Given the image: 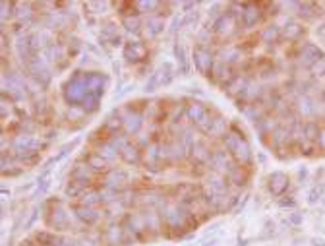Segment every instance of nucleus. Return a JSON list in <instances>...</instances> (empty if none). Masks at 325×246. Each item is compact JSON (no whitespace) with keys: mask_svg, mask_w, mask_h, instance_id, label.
Masks as SVG:
<instances>
[{"mask_svg":"<svg viewBox=\"0 0 325 246\" xmlns=\"http://www.w3.org/2000/svg\"><path fill=\"white\" fill-rule=\"evenodd\" d=\"M161 217H163V223L168 229H182L190 221L188 211L182 206H178V203H165L161 208Z\"/></svg>","mask_w":325,"mask_h":246,"instance_id":"obj_1","label":"nucleus"},{"mask_svg":"<svg viewBox=\"0 0 325 246\" xmlns=\"http://www.w3.org/2000/svg\"><path fill=\"white\" fill-rule=\"evenodd\" d=\"M88 74H79L68 81V86L64 89V99L70 103V105H81L83 99L88 97Z\"/></svg>","mask_w":325,"mask_h":246,"instance_id":"obj_2","label":"nucleus"},{"mask_svg":"<svg viewBox=\"0 0 325 246\" xmlns=\"http://www.w3.org/2000/svg\"><path fill=\"white\" fill-rule=\"evenodd\" d=\"M193 66H196V70L200 72V74L211 78L213 68H215V58H213V53L205 45H198L193 49Z\"/></svg>","mask_w":325,"mask_h":246,"instance_id":"obj_3","label":"nucleus"},{"mask_svg":"<svg viewBox=\"0 0 325 246\" xmlns=\"http://www.w3.org/2000/svg\"><path fill=\"white\" fill-rule=\"evenodd\" d=\"M124 120V132L128 134H138L141 130V124H143V116L138 111H134L132 107H126L122 113Z\"/></svg>","mask_w":325,"mask_h":246,"instance_id":"obj_4","label":"nucleus"},{"mask_svg":"<svg viewBox=\"0 0 325 246\" xmlns=\"http://www.w3.org/2000/svg\"><path fill=\"white\" fill-rule=\"evenodd\" d=\"M124 58L128 62H140L145 58L147 54V47L141 43V41H128L124 45Z\"/></svg>","mask_w":325,"mask_h":246,"instance_id":"obj_5","label":"nucleus"},{"mask_svg":"<svg viewBox=\"0 0 325 246\" xmlns=\"http://www.w3.org/2000/svg\"><path fill=\"white\" fill-rule=\"evenodd\" d=\"M27 68L31 72V76L37 79V84L39 86H49V81H51V72L47 70V66H45V62L41 58H33V60L27 64Z\"/></svg>","mask_w":325,"mask_h":246,"instance_id":"obj_6","label":"nucleus"},{"mask_svg":"<svg viewBox=\"0 0 325 246\" xmlns=\"http://www.w3.org/2000/svg\"><path fill=\"white\" fill-rule=\"evenodd\" d=\"M126 182H128V175H126V171H122V169H111L105 175V186L115 188L118 192H122Z\"/></svg>","mask_w":325,"mask_h":246,"instance_id":"obj_7","label":"nucleus"},{"mask_svg":"<svg viewBox=\"0 0 325 246\" xmlns=\"http://www.w3.org/2000/svg\"><path fill=\"white\" fill-rule=\"evenodd\" d=\"M97 173L93 171V169L89 167V163L85 161V163H78L76 167L72 169V180H76V182H79V184H89L91 182V178L95 176Z\"/></svg>","mask_w":325,"mask_h":246,"instance_id":"obj_8","label":"nucleus"},{"mask_svg":"<svg viewBox=\"0 0 325 246\" xmlns=\"http://www.w3.org/2000/svg\"><path fill=\"white\" fill-rule=\"evenodd\" d=\"M209 165L215 169V171H223V173H229L230 169L234 167V165L230 163V155L227 150L213 151V157H211Z\"/></svg>","mask_w":325,"mask_h":246,"instance_id":"obj_9","label":"nucleus"},{"mask_svg":"<svg viewBox=\"0 0 325 246\" xmlns=\"http://www.w3.org/2000/svg\"><path fill=\"white\" fill-rule=\"evenodd\" d=\"M227 188H229L227 178L223 175H219V173H213V175L207 178V184H205V190L215 194V196H225V194H227Z\"/></svg>","mask_w":325,"mask_h":246,"instance_id":"obj_10","label":"nucleus"},{"mask_svg":"<svg viewBox=\"0 0 325 246\" xmlns=\"http://www.w3.org/2000/svg\"><path fill=\"white\" fill-rule=\"evenodd\" d=\"M234 26H236V18L232 16V14H223V16H219V18L215 19V33L221 37H227L234 29Z\"/></svg>","mask_w":325,"mask_h":246,"instance_id":"obj_11","label":"nucleus"},{"mask_svg":"<svg viewBox=\"0 0 325 246\" xmlns=\"http://www.w3.org/2000/svg\"><path fill=\"white\" fill-rule=\"evenodd\" d=\"M74 211H76V217L88 225H95L97 221L101 219V211H97L95 208H88V206H74Z\"/></svg>","mask_w":325,"mask_h":246,"instance_id":"obj_12","label":"nucleus"},{"mask_svg":"<svg viewBox=\"0 0 325 246\" xmlns=\"http://www.w3.org/2000/svg\"><path fill=\"white\" fill-rule=\"evenodd\" d=\"M49 225L54 227L56 231H64V229L68 227V213L62 210L60 203H56V208L51 211V215H49Z\"/></svg>","mask_w":325,"mask_h":246,"instance_id":"obj_13","label":"nucleus"},{"mask_svg":"<svg viewBox=\"0 0 325 246\" xmlns=\"http://www.w3.org/2000/svg\"><path fill=\"white\" fill-rule=\"evenodd\" d=\"M211 76L217 79V84H221L223 88H227L230 81L234 79L230 66L225 68V64H223V62H215V68H213V74H211Z\"/></svg>","mask_w":325,"mask_h":246,"instance_id":"obj_14","label":"nucleus"},{"mask_svg":"<svg viewBox=\"0 0 325 246\" xmlns=\"http://www.w3.org/2000/svg\"><path fill=\"white\" fill-rule=\"evenodd\" d=\"M105 240H106V244H111V246L122 244V242H124V229H122V225H118V223L109 225V229L105 231Z\"/></svg>","mask_w":325,"mask_h":246,"instance_id":"obj_15","label":"nucleus"},{"mask_svg":"<svg viewBox=\"0 0 325 246\" xmlns=\"http://www.w3.org/2000/svg\"><path fill=\"white\" fill-rule=\"evenodd\" d=\"M207 113H209V109L203 105V103H200V101H193V103H190V105L186 107V116H188L193 124L200 122Z\"/></svg>","mask_w":325,"mask_h":246,"instance_id":"obj_16","label":"nucleus"},{"mask_svg":"<svg viewBox=\"0 0 325 246\" xmlns=\"http://www.w3.org/2000/svg\"><path fill=\"white\" fill-rule=\"evenodd\" d=\"M219 62H223V64H232V62H238L240 58H242V53H240V49L238 47H234V45H229V47H223L219 51Z\"/></svg>","mask_w":325,"mask_h":246,"instance_id":"obj_17","label":"nucleus"},{"mask_svg":"<svg viewBox=\"0 0 325 246\" xmlns=\"http://www.w3.org/2000/svg\"><path fill=\"white\" fill-rule=\"evenodd\" d=\"M248 86H250V81H248L246 78H242V76H234V79H232L229 86L225 88V93L230 95V97H240L244 91H246Z\"/></svg>","mask_w":325,"mask_h":246,"instance_id":"obj_18","label":"nucleus"},{"mask_svg":"<svg viewBox=\"0 0 325 246\" xmlns=\"http://www.w3.org/2000/svg\"><path fill=\"white\" fill-rule=\"evenodd\" d=\"M165 29V19L161 16H149L145 22V35L147 37H157L159 33H163Z\"/></svg>","mask_w":325,"mask_h":246,"instance_id":"obj_19","label":"nucleus"},{"mask_svg":"<svg viewBox=\"0 0 325 246\" xmlns=\"http://www.w3.org/2000/svg\"><path fill=\"white\" fill-rule=\"evenodd\" d=\"M37 148V141L33 136H29V134H26V136H18L16 140H14V150L19 153H26V151H33Z\"/></svg>","mask_w":325,"mask_h":246,"instance_id":"obj_20","label":"nucleus"},{"mask_svg":"<svg viewBox=\"0 0 325 246\" xmlns=\"http://www.w3.org/2000/svg\"><path fill=\"white\" fill-rule=\"evenodd\" d=\"M211 157H213V153L209 151V148L205 146V144H196V146H192V159L196 161V163H209Z\"/></svg>","mask_w":325,"mask_h":246,"instance_id":"obj_21","label":"nucleus"},{"mask_svg":"<svg viewBox=\"0 0 325 246\" xmlns=\"http://www.w3.org/2000/svg\"><path fill=\"white\" fill-rule=\"evenodd\" d=\"M234 159H236L238 165H248L250 161H252V150H250V146H248L246 140H240L238 144V148L234 150Z\"/></svg>","mask_w":325,"mask_h":246,"instance_id":"obj_22","label":"nucleus"},{"mask_svg":"<svg viewBox=\"0 0 325 246\" xmlns=\"http://www.w3.org/2000/svg\"><path fill=\"white\" fill-rule=\"evenodd\" d=\"M227 178H229V182H232V184L242 186V184H246L248 175H246V171H244L242 165H234V167L227 173Z\"/></svg>","mask_w":325,"mask_h":246,"instance_id":"obj_23","label":"nucleus"},{"mask_svg":"<svg viewBox=\"0 0 325 246\" xmlns=\"http://www.w3.org/2000/svg\"><path fill=\"white\" fill-rule=\"evenodd\" d=\"M120 155H122L124 163H128V165H140L141 163V151L138 146H132V144H130Z\"/></svg>","mask_w":325,"mask_h":246,"instance_id":"obj_24","label":"nucleus"},{"mask_svg":"<svg viewBox=\"0 0 325 246\" xmlns=\"http://www.w3.org/2000/svg\"><path fill=\"white\" fill-rule=\"evenodd\" d=\"M79 203L81 206H88V208H97L99 203H103V198H101V192L97 190H88L79 196Z\"/></svg>","mask_w":325,"mask_h":246,"instance_id":"obj_25","label":"nucleus"},{"mask_svg":"<svg viewBox=\"0 0 325 246\" xmlns=\"http://www.w3.org/2000/svg\"><path fill=\"white\" fill-rule=\"evenodd\" d=\"M88 163L95 173H105L106 175V173L111 171V169H109V163H106L99 153H91V155H88Z\"/></svg>","mask_w":325,"mask_h":246,"instance_id":"obj_26","label":"nucleus"},{"mask_svg":"<svg viewBox=\"0 0 325 246\" xmlns=\"http://www.w3.org/2000/svg\"><path fill=\"white\" fill-rule=\"evenodd\" d=\"M97 153H99L101 157L105 159V161L109 163V165H113V163H115L116 159H118V151H116L115 148H113V146L109 144V141H105V144H101V146H99V150H97Z\"/></svg>","mask_w":325,"mask_h":246,"instance_id":"obj_27","label":"nucleus"},{"mask_svg":"<svg viewBox=\"0 0 325 246\" xmlns=\"http://www.w3.org/2000/svg\"><path fill=\"white\" fill-rule=\"evenodd\" d=\"M170 150H172V159H175V163L184 161V159L188 157V146L182 144L180 140L172 141V144H170Z\"/></svg>","mask_w":325,"mask_h":246,"instance_id":"obj_28","label":"nucleus"},{"mask_svg":"<svg viewBox=\"0 0 325 246\" xmlns=\"http://www.w3.org/2000/svg\"><path fill=\"white\" fill-rule=\"evenodd\" d=\"M269 184H273L275 182V186H271V192L273 194H281L283 190H285V186H287V176L283 175V173H275V175L269 176Z\"/></svg>","mask_w":325,"mask_h":246,"instance_id":"obj_29","label":"nucleus"},{"mask_svg":"<svg viewBox=\"0 0 325 246\" xmlns=\"http://www.w3.org/2000/svg\"><path fill=\"white\" fill-rule=\"evenodd\" d=\"M240 136L234 132H227L225 136H223V144H225V148H227V151L229 153H234V150L238 148V144H240Z\"/></svg>","mask_w":325,"mask_h":246,"instance_id":"obj_30","label":"nucleus"},{"mask_svg":"<svg viewBox=\"0 0 325 246\" xmlns=\"http://www.w3.org/2000/svg\"><path fill=\"white\" fill-rule=\"evenodd\" d=\"M159 159V146L155 144H149L145 148V163H147V169H155V161Z\"/></svg>","mask_w":325,"mask_h":246,"instance_id":"obj_31","label":"nucleus"},{"mask_svg":"<svg viewBox=\"0 0 325 246\" xmlns=\"http://www.w3.org/2000/svg\"><path fill=\"white\" fill-rule=\"evenodd\" d=\"M227 120L223 118V116H217L215 118V124H213V128H211L209 136H225L227 134Z\"/></svg>","mask_w":325,"mask_h":246,"instance_id":"obj_32","label":"nucleus"},{"mask_svg":"<svg viewBox=\"0 0 325 246\" xmlns=\"http://www.w3.org/2000/svg\"><path fill=\"white\" fill-rule=\"evenodd\" d=\"M213 124H215V118H213V114H211V111H209V113L205 114V116H203L202 120L196 124V126H198V130H200V132L209 134L211 128H213Z\"/></svg>","mask_w":325,"mask_h":246,"instance_id":"obj_33","label":"nucleus"},{"mask_svg":"<svg viewBox=\"0 0 325 246\" xmlns=\"http://www.w3.org/2000/svg\"><path fill=\"white\" fill-rule=\"evenodd\" d=\"M262 95V88L257 84H250L246 88V91L240 95V99H246V101H255L257 97Z\"/></svg>","mask_w":325,"mask_h":246,"instance_id":"obj_34","label":"nucleus"},{"mask_svg":"<svg viewBox=\"0 0 325 246\" xmlns=\"http://www.w3.org/2000/svg\"><path fill=\"white\" fill-rule=\"evenodd\" d=\"M118 202L122 203L124 208H130V206H134L136 202H140V200L136 198V192H134V190H122V192H120V198H118Z\"/></svg>","mask_w":325,"mask_h":246,"instance_id":"obj_35","label":"nucleus"},{"mask_svg":"<svg viewBox=\"0 0 325 246\" xmlns=\"http://www.w3.org/2000/svg\"><path fill=\"white\" fill-rule=\"evenodd\" d=\"M175 54H176V60H178V64H180V68H182V74H188L190 66H188V60H186L184 49H182L180 45H176V47H175Z\"/></svg>","mask_w":325,"mask_h":246,"instance_id":"obj_36","label":"nucleus"},{"mask_svg":"<svg viewBox=\"0 0 325 246\" xmlns=\"http://www.w3.org/2000/svg\"><path fill=\"white\" fill-rule=\"evenodd\" d=\"M122 26L128 29V31H140L141 27V19L138 16H126L122 18Z\"/></svg>","mask_w":325,"mask_h":246,"instance_id":"obj_37","label":"nucleus"},{"mask_svg":"<svg viewBox=\"0 0 325 246\" xmlns=\"http://www.w3.org/2000/svg\"><path fill=\"white\" fill-rule=\"evenodd\" d=\"M115 37H118V27H116L115 24H106V26L103 27V31H101V39H103V41H113Z\"/></svg>","mask_w":325,"mask_h":246,"instance_id":"obj_38","label":"nucleus"},{"mask_svg":"<svg viewBox=\"0 0 325 246\" xmlns=\"http://www.w3.org/2000/svg\"><path fill=\"white\" fill-rule=\"evenodd\" d=\"M99 101H101V97H99V95L88 93V97L83 99V103H81V107H83L85 111H95L97 107H99Z\"/></svg>","mask_w":325,"mask_h":246,"instance_id":"obj_39","label":"nucleus"},{"mask_svg":"<svg viewBox=\"0 0 325 246\" xmlns=\"http://www.w3.org/2000/svg\"><path fill=\"white\" fill-rule=\"evenodd\" d=\"M277 37H279V27L277 26H269L262 31V39H264L265 43H271V41H275Z\"/></svg>","mask_w":325,"mask_h":246,"instance_id":"obj_40","label":"nucleus"},{"mask_svg":"<svg viewBox=\"0 0 325 246\" xmlns=\"http://www.w3.org/2000/svg\"><path fill=\"white\" fill-rule=\"evenodd\" d=\"M161 72H155V74H151V78L147 79V84H145V91H155L157 86H161Z\"/></svg>","mask_w":325,"mask_h":246,"instance_id":"obj_41","label":"nucleus"},{"mask_svg":"<svg viewBox=\"0 0 325 246\" xmlns=\"http://www.w3.org/2000/svg\"><path fill=\"white\" fill-rule=\"evenodd\" d=\"M136 6H140V8H143L145 10V12H147V10H155L159 6V2H136Z\"/></svg>","mask_w":325,"mask_h":246,"instance_id":"obj_42","label":"nucleus"},{"mask_svg":"<svg viewBox=\"0 0 325 246\" xmlns=\"http://www.w3.org/2000/svg\"><path fill=\"white\" fill-rule=\"evenodd\" d=\"M56 246H76V244H74L72 240H64V238H58V240H56Z\"/></svg>","mask_w":325,"mask_h":246,"instance_id":"obj_43","label":"nucleus"},{"mask_svg":"<svg viewBox=\"0 0 325 246\" xmlns=\"http://www.w3.org/2000/svg\"><path fill=\"white\" fill-rule=\"evenodd\" d=\"M111 45H113V47H118V45H122V37H120V35L115 37V39H113V43H111Z\"/></svg>","mask_w":325,"mask_h":246,"instance_id":"obj_44","label":"nucleus"}]
</instances>
